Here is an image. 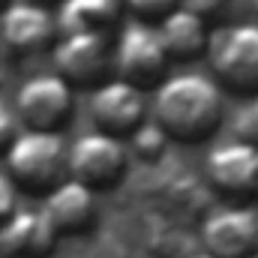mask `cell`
I'll list each match as a JSON object with an SVG mask.
<instances>
[{"label": "cell", "instance_id": "1", "mask_svg": "<svg viewBox=\"0 0 258 258\" xmlns=\"http://www.w3.org/2000/svg\"><path fill=\"white\" fill-rule=\"evenodd\" d=\"M153 117L177 141H201L222 120L219 84L198 72H180L159 81L153 96Z\"/></svg>", "mask_w": 258, "mask_h": 258}, {"label": "cell", "instance_id": "2", "mask_svg": "<svg viewBox=\"0 0 258 258\" xmlns=\"http://www.w3.org/2000/svg\"><path fill=\"white\" fill-rule=\"evenodd\" d=\"M9 174L30 192H48L66 174V144L54 129L15 132L6 147Z\"/></svg>", "mask_w": 258, "mask_h": 258}, {"label": "cell", "instance_id": "3", "mask_svg": "<svg viewBox=\"0 0 258 258\" xmlns=\"http://www.w3.org/2000/svg\"><path fill=\"white\" fill-rule=\"evenodd\" d=\"M210 66L225 87L258 93V21L219 30L210 42Z\"/></svg>", "mask_w": 258, "mask_h": 258}, {"label": "cell", "instance_id": "4", "mask_svg": "<svg viewBox=\"0 0 258 258\" xmlns=\"http://www.w3.org/2000/svg\"><path fill=\"white\" fill-rule=\"evenodd\" d=\"M111 66L117 69V75L135 84V87H153L165 78L168 69V51L156 33V27H150L147 21H129L120 30V39L114 45V60Z\"/></svg>", "mask_w": 258, "mask_h": 258}, {"label": "cell", "instance_id": "5", "mask_svg": "<svg viewBox=\"0 0 258 258\" xmlns=\"http://www.w3.org/2000/svg\"><path fill=\"white\" fill-rule=\"evenodd\" d=\"M126 168V147L111 132H87L66 147V174L90 189H105L120 180Z\"/></svg>", "mask_w": 258, "mask_h": 258}, {"label": "cell", "instance_id": "6", "mask_svg": "<svg viewBox=\"0 0 258 258\" xmlns=\"http://www.w3.org/2000/svg\"><path fill=\"white\" fill-rule=\"evenodd\" d=\"M114 60V48L108 33L75 30L63 33L54 45V69L72 87H96L105 81Z\"/></svg>", "mask_w": 258, "mask_h": 258}, {"label": "cell", "instance_id": "7", "mask_svg": "<svg viewBox=\"0 0 258 258\" xmlns=\"http://www.w3.org/2000/svg\"><path fill=\"white\" fill-rule=\"evenodd\" d=\"M72 111V84L57 72L30 75L15 96V117L30 129H57Z\"/></svg>", "mask_w": 258, "mask_h": 258}, {"label": "cell", "instance_id": "8", "mask_svg": "<svg viewBox=\"0 0 258 258\" xmlns=\"http://www.w3.org/2000/svg\"><path fill=\"white\" fill-rule=\"evenodd\" d=\"M3 45L15 54H36L48 48L57 36V18L33 0H15L3 6L0 15Z\"/></svg>", "mask_w": 258, "mask_h": 258}, {"label": "cell", "instance_id": "9", "mask_svg": "<svg viewBox=\"0 0 258 258\" xmlns=\"http://www.w3.org/2000/svg\"><path fill=\"white\" fill-rule=\"evenodd\" d=\"M213 258H249L258 252V213L249 207H219L201 228Z\"/></svg>", "mask_w": 258, "mask_h": 258}, {"label": "cell", "instance_id": "10", "mask_svg": "<svg viewBox=\"0 0 258 258\" xmlns=\"http://www.w3.org/2000/svg\"><path fill=\"white\" fill-rule=\"evenodd\" d=\"M207 177L225 195H258V144L240 138L216 144L207 153Z\"/></svg>", "mask_w": 258, "mask_h": 258}, {"label": "cell", "instance_id": "11", "mask_svg": "<svg viewBox=\"0 0 258 258\" xmlns=\"http://www.w3.org/2000/svg\"><path fill=\"white\" fill-rule=\"evenodd\" d=\"M144 90L129 84L123 78L117 81H99L90 96V117L102 132H111L117 138L129 135L144 120Z\"/></svg>", "mask_w": 258, "mask_h": 258}, {"label": "cell", "instance_id": "12", "mask_svg": "<svg viewBox=\"0 0 258 258\" xmlns=\"http://www.w3.org/2000/svg\"><path fill=\"white\" fill-rule=\"evenodd\" d=\"M57 240L54 225L42 210H12L0 222L3 258H45Z\"/></svg>", "mask_w": 258, "mask_h": 258}, {"label": "cell", "instance_id": "13", "mask_svg": "<svg viewBox=\"0 0 258 258\" xmlns=\"http://www.w3.org/2000/svg\"><path fill=\"white\" fill-rule=\"evenodd\" d=\"M42 213L48 216V222L54 225L57 234H78L93 222V213H96L93 189L84 186L75 177L72 180H57L45 195Z\"/></svg>", "mask_w": 258, "mask_h": 258}, {"label": "cell", "instance_id": "14", "mask_svg": "<svg viewBox=\"0 0 258 258\" xmlns=\"http://www.w3.org/2000/svg\"><path fill=\"white\" fill-rule=\"evenodd\" d=\"M156 33H159L168 57H177V60H192L195 54H201L207 48V21L180 3L159 18Z\"/></svg>", "mask_w": 258, "mask_h": 258}, {"label": "cell", "instance_id": "15", "mask_svg": "<svg viewBox=\"0 0 258 258\" xmlns=\"http://www.w3.org/2000/svg\"><path fill=\"white\" fill-rule=\"evenodd\" d=\"M123 0H63L57 27L63 33L90 30V33H111V27L120 21Z\"/></svg>", "mask_w": 258, "mask_h": 258}, {"label": "cell", "instance_id": "16", "mask_svg": "<svg viewBox=\"0 0 258 258\" xmlns=\"http://www.w3.org/2000/svg\"><path fill=\"white\" fill-rule=\"evenodd\" d=\"M129 138H132V150L141 159H156L165 150V144H168V132L159 126L156 120H141L138 126L129 132Z\"/></svg>", "mask_w": 258, "mask_h": 258}, {"label": "cell", "instance_id": "17", "mask_svg": "<svg viewBox=\"0 0 258 258\" xmlns=\"http://www.w3.org/2000/svg\"><path fill=\"white\" fill-rule=\"evenodd\" d=\"M234 138L258 144V93H249L246 105H240V111L234 114Z\"/></svg>", "mask_w": 258, "mask_h": 258}, {"label": "cell", "instance_id": "18", "mask_svg": "<svg viewBox=\"0 0 258 258\" xmlns=\"http://www.w3.org/2000/svg\"><path fill=\"white\" fill-rule=\"evenodd\" d=\"M123 3L135 12V18H141V21H159L168 9H174L180 0H123Z\"/></svg>", "mask_w": 258, "mask_h": 258}, {"label": "cell", "instance_id": "19", "mask_svg": "<svg viewBox=\"0 0 258 258\" xmlns=\"http://www.w3.org/2000/svg\"><path fill=\"white\" fill-rule=\"evenodd\" d=\"M180 6L192 9L195 15H201L204 21H216V18H222V15L231 12L234 0H180Z\"/></svg>", "mask_w": 258, "mask_h": 258}, {"label": "cell", "instance_id": "20", "mask_svg": "<svg viewBox=\"0 0 258 258\" xmlns=\"http://www.w3.org/2000/svg\"><path fill=\"white\" fill-rule=\"evenodd\" d=\"M15 132H18V117H15V111H9V105L0 99V153L9 147V141L15 138Z\"/></svg>", "mask_w": 258, "mask_h": 258}, {"label": "cell", "instance_id": "21", "mask_svg": "<svg viewBox=\"0 0 258 258\" xmlns=\"http://www.w3.org/2000/svg\"><path fill=\"white\" fill-rule=\"evenodd\" d=\"M15 210V183L0 174V222Z\"/></svg>", "mask_w": 258, "mask_h": 258}, {"label": "cell", "instance_id": "22", "mask_svg": "<svg viewBox=\"0 0 258 258\" xmlns=\"http://www.w3.org/2000/svg\"><path fill=\"white\" fill-rule=\"evenodd\" d=\"M189 258H213L210 252H201V255H189Z\"/></svg>", "mask_w": 258, "mask_h": 258}, {"label": "cell", "instance_id": "23", "mask_svg": "<svg viewBox=\"0 0 258 258\" xmlns=\"http://www.w3.org/2000/svg\"><path fill=\"white\" fill-rule=\"evenodd\" d=\"M33 3H42V6H48V3H54V0H33Z\"/></svg>", "mask_w": 258, "mask_h": 258}, {"label": "cell", "instance_id": "24", "mask_svg": "<svg viewBox=\"0 0 258 258\" xmlns=\"http://www.w3.org/2000/svg\"><path fill=\"white\" fill-rule=\"evenodd\" d=\"M6 3H9V0H0V9H3V6H6Z\"/></svg>", "mask_w": 258, "mask_h": 258}, {"label": "cell", "instance_id": "25", "mask_svg": "<svg viewBox=\"0 0 258 258\" xmlns=\"http://www.w3.org/2000/svg\"><path fill=\"white\" fill-rule=\"evenodd\" d=\"M252 6H255V12H258V0H252Z\"/></svg>", "mask_w": 258, "mask_h": 258}, {"label": "cell", "instance_id": "26", "mask_svg": "<svg viewBox=\"0 0 258 258\" xmlns=\"http://www.w3.org/2000/svg\"><path fill=\"white\" fill-rule=\"evenodd\" d=\"M249 258H258V252H255V255H249Z\"/></svg>", "mask_w": 258, "mask_h": 258}]
</instances>
